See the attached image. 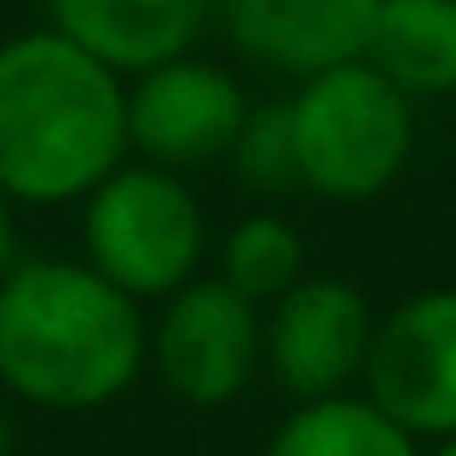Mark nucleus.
<instances>
[{
    "mask_svg": "<svg viewBox=\"0 0 456 456\" xmlns=\"http://www.w3.org/2000/svg\"><path fill=\"white\" fill-rule=\"evenodd\" d=\"M127 162V76L53 23L0 41V197L81 208Z\"/></svg>",
    "mask_w": 456,
    "mask_h": 456,
    "instance_id": "obj_1",
    "label": "nucleus"
},
{
    "mask_svg": "<svg viewBox=\"0 0 456 456\" xmlns=\"http://www.w3.org/2000/svg\"><path fill=\"white\" fill-rule=\"evenodd\" d=\"M151 370V318L87 260H23L0 283V393L53 416H87Z\"/></svg>",
    "mask_w": 456,
    "mask_h": 456,
    "instance_id": "obj_2",
    "label": "nucleus"
},
{
    "mask_svg": "<svg viewBox=\"0 0 456 456\" xmlns=\"http://www.w3.org/2000/svg\"><path fill=\"white\" fill-rule=\"evenodd\" d=\"M289 134L306 197L358 208V202L387 197L411 167L416 104L358 58V64H335L323 76L295 81Z\"/></svg>",
    "mask_w": 456,
    "mask_h": 456,
    "instance_id": "obj_3",
    "label": "nucleus"
},
{
    "mask_svg": "<svg viewBox=\"0 0 456 456\" xmlns=\"http://www.w3.org/2000/svg\"><path fill=\"white\" fill-rule=\"evenodd\" d=\"M214 232L185 174L127 156L81 202V260L139 306H156L191 278H202Z\"/></svg>",
    "mask_w": 456,
    "mask_h": 456,
    "instance_id": "obj_4",
    "label": "nucleus"
},
{
    "mask_svg": "<svg viewBox=\"0 0 456 456\" xmlns=\"http://www.w3.org/2000/svg\"><path fill=\"white\" fill-rule=\"evenodd\" d=\"M151 376L191 411H220L266 376V318L214 272L191 278L151 318Z\"/></svg>",
    "mask_w": 456,
    "mask_h": 456,
    "instance_id": "obj_5",
    "label": "nucleus"
},
{
    "mask_svg": "<svg viewBox=\"0 0 456 456\" xmlns=\"http://www.w3.org/2000/svg\"><path fill=\"white\" fill-rule=\"evenodd\" d=\"M248 110L255 99L232 64L202 53L167 58L145 76H127V156L191 179L232 156Z\"/></svg>",
    "mask_w": 456,
    "mask_h": 456,
    "instance_id": "obj_6",
    "label": "nucleus"
},
{
    "mask_svg": "<svg viewBox=\"0 0 456 456\" xmlns=\"http://www.w3.org/2000/svg\"><path fill=\"white\" fill-rule=\"evenodd\" d=\"M260 318H266V376L295 404L341 399L364 381L376 312L358 283L335 278V272H306Z\"/></svg>",
    "mask_w": 456,
    "mask_h": 456,
    "instance_id": "obj_7",
    "label": "nucleus"
},
{
    "mask_svg": "<svg viewBox=\"0 0 456 456\" xmlns=\"http://www.w3.org/2000/svg\"><path fill=\"white\" fill-rule=\"evenodd\" d=\"M364 399L416 445L456 439V289H422L376 318Z\"/></svg>",
    "mask_w": 456,
    "mask_h": 456,
    "instance_id": "obj_8",
    "label": "nucleus"
},
{
    "mask_svg": "<svg viewBox=\"0 0 456 456\" xmlns=\"http://www.w3.org/2000/svg\"><path fill=\"white\" fill-rule=\"evenodd\" d=\"M381 0H214V23L237 58L272 76H323L358 64Z\"/></svg>",
    "mask_w": 456,
    "mask_h": 456,
    "instance_id": "obj_9",
    "label": "nucleus"
},
{
    "mask_svg": "<svg viewBox=\"0 0 456 456\" xmlns=\"http://www.w3.org/2000/svg\"><path fill=\"white\" fill-rule=\"evenodd\" d=\"M46 23L116 76H145L167 58L197 53L214 0H46Z\"/></svg>",
    "mask_w": 456,
    "mask_h": 456,
    "instance_id": "obj_10",
    "label": "nucleus"
},
{
    "mask_svg": "<svg viewBox=\"0 0 456 456\" xmlns=\"http://www.w3.org/2000/svg\"><path fill=\"white\" fill-rule=\"evenodd\" d=\"M364 64L411 104L456 93V0H381Z\"/></svg>",
    "mask_w": 456,
    "mask_h": 456,
    "instance_id": "obj_11",
    "label": "nucleus"
},
{
    "mask_svg": "<svg viewBox=\"0 0 456 456\" xmlns=\"http://www.w3.org/2000/svg\"><path fill=\"white\" fill-rule=\"evenodd\" d=\"M214 278L266 312L278 295H289L295 283L306 278L301 225L278 208H248L243 220H232L220 232V243H214Z\"/></svg>",
    "mask_w": 456,
    "mask_h": 456,
    "instance_id": "obj_12",
    "label": "nucleus"
},
{
    "mask_svg": "<svg viewBox=\"0 0 456 456\" xmlns=\"http://www.w3.org/2000/svg\"><path fill=\"white\" fill-rule=\"evenodd\" d=\"M260 456H422V445L399 422H387L364 393H341V399L295 404L272 428Z\"/></svg>",
    "mask_w": 456,
    "mask_h": 456,
    "instance_id": "obj_13",
    "label": "nucleus"
},
{
    "mask_svg": "<svg viewBox=\"0 0 456 456\" xmlns=\"http://www.w3.org/2000/svg\"><path fill=\"white\" fill-rule=\"evenodd\" d=\"M225 167L237 174V185L248 197L272 202V197H289L301 191V174H295V134H289V99H266L248 110L243 134H237Z\"/></svg>",
    "mask_w": 456,
    "mask_h": 456,
    "instance_id": "obj_14",
    "label": "nucleus"
},
{
    "mask_svg": "<svg viewBox=\"0 0 456 456\" xmlns=\"http://www.w3.org/2000/svg\"><path fill=\"white\" fill-rule=\"evenodd\" d=\"M23 260H29V255H23V232H18V208H12V202H6V197H0V283H6V278H12V272H18V266H23Z\"/></svg>",
    "mask_w": 456,
    "mask_h": 456,
    "instance_id": "obj_15",
    "label": "nucleus"
},
{
    "mask_svg": "<svg viewBox=\"0 0 456 456\" xmlns=\"http://www.w3.org/2000/svg\"><path fill=\"white\" fill-rule=\"evenodd\" d=\"M0 456H18V422H12V399L0 393Z\"/></svg>",
    "mask_w": 456,
    "mask_h": 456,
    "instance_id": "obj_16",
    "label": "nucleus"
},
{
    "mask_svg": "<svg viewBox=\"0 0 456 456\" xmlns=\"http://www.w3.org/2000/svg\"><path fill=\"white\" fill-rule=\"evenodd\" d=\"M422 456H456V439H439V445H428Z\"/></svg>",
    "mask_w": 456,
    "mask_h": 456,
    "instance_id": "obj_17",
    "label": "nucleus"
}]
</instances>
